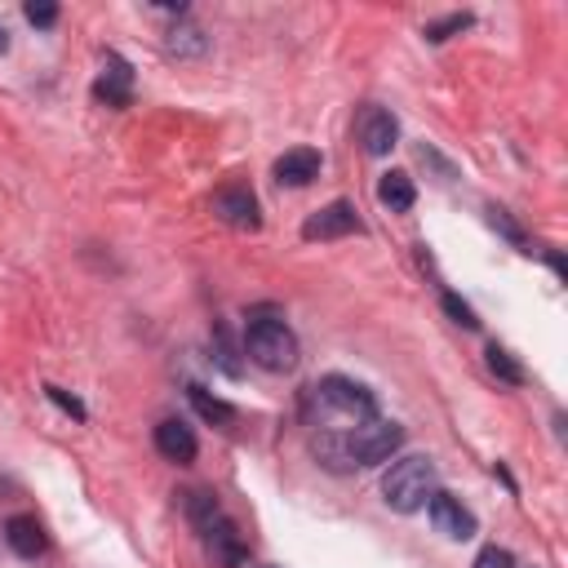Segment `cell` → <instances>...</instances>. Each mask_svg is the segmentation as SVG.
<instances>
[{"mask_svg": "<svg viewBox=\"0 0 568 568\" xmlns=\"http://www.w3.org/2000/svg\"><path fill=\"white\" fill-rule=\"evenodd\" d=\"M186 395H191V404H195V413H200L204 422H213V426H231V422H235V408H231L226 399L209 395L200 382H191V386H186Z\"/></svg>", "mask_w": 568, "mask_h": 568, "instance_id": "cell-15", "label": "cell"}, {"mask_svg": "<svg viewBox=\"0 0 568 568\" xmlns=\"http://www.w3.org/2000/svg\"><path fill=\"white\" fill-rule=\"evenodd\" d=\"M213 364H217L226 377H240V373H244L240 351H235V342H231V328H226V324H217V328H213Z\"/></svg>", "mask_w": 568, "mask_h": 568, "instance_id": "cell-18", "label": "cell"}, {"mask_svg": "<svg viewBox=\"0 0 568 568\" xmlns=\"http://www.w3.org/2000/svg\"><path fill=\"white\" fill-rule=\"evenodd\" d=\"M444 311L453 315V324H462V328H479V320H475V311L457 297V293H444Z\"/></svg>", "mask_w": 568, "mask_h": 568, "instance_id": "cell-21", "label": "cell"}, {"mask_svg": "<svg viewBox=\"0 0 568 568\" xmlns=\"http://www.w3.org/2000/svg\"><path fill=\"white\" fill-rule=\"evenodd\" d=\"M93 98L106 102V106H115V111L133 102V67H129L120 53H106V58H102V75H98V84H93Z\"/></svg>", "mask_w": 568, "mask_h": 568, "instance_id": "cell-8", "label": "cell"}, {"mask_svg": "<svg viewBox=\"0 0 568 568\" xmlns=\"http://www.w3.org/2000/svg\"><path fill=\"white\" fill-rule=\"evenodd\" d=\"M320 178V151L315 146H293L275 160V182L280 186H306Z\"/></svg>", "mask_w": 568, "mask_h": 568, "instance_id": "cell-12", "label": "cell"}, {"mask_svg": "<svg viewBox=\"0 0 568 568\" xmlns=\"http://www.w3.org/2000/svg\"><path fill=\"white\" fill-rule=\"evenodd\" d=\"M355 133H359V146L368 155H390V146L399 138V120L386 106H364L359 120H355Z\"/></svg>", "mask_w": 568, "mask_h": 568, "instance_id": "cell-6", "label": "cell"}, {"mask_svg": "<svg viewBox=\"0 0 568 568\" xmlns=\"http://www.w3.org/2000/svg\"><path fill=\"white\" fill-rule=\"evenodd\" d=\"M377 200H382L390 213H408V209L417 204V186H413V178H408L404 169H390V173H382V182H377Z\"/></svg>", "mask_w": 568, "mask_h": 568, "instance_id": "cell-14", "label": "cell"}, {"mask_svg": "<svg viewBox=\"0 0 568 568\" xmlns=\"http://www.w3.org/2000/svg\"><path fill=\"white\" fill-rule=\"evenodd\" d=\"M488 222H493V226H497V231H506V235H510V240H515V244H519V240H524V235H519V226H515V222H510V217H506V213H501V209H488Z\"/></svg>", "mask_w": 568, "mask_h": 568, "instance_id": "cell-25", "label": "cell"}, {"mask_svg": "<svg viewBox=\"0 0 568 568\" xmlns=\"http://www.w3.org/2000/svg\"><path fill=\"white\" fill-rule=\"evenodd\" d=\"M213 213L226 222V226H235V231H257V200H253V191L248 186H222L217 195H213Z\"/></svg>", "mask_w": 568, "mask_h": 568, "instance_id": "cell-9", "label": "cell"}, {"mask_svg": "<svg viewBox=\"0 0 568 568\" xmlns=\"http://www.w3.org/2000/svg\"><path fill=\"white\" fill-rule=\"evenodd\" d=\"M484 355H488V368H493L501 382H510V386H524V364H519V359H515L506 346H497V342H493Z\"/></svg>", "mask_w": 568, "mask_h": 568, "instance_id": "cell-19", "label": "cell"}, {"mask_svg": "<svg viewBox=\"0 0 568 568\" xmlns=\"http://www.w3.org/2000/svg\"><path fill=\"white\" fill-rule=\"evenodd\" d=\"M404 444V426L399 422H364L351 435H320L315 439V457L328 470H351V466H377L390 462V453Z\"/></svg>", "mask_w": 568, "mask_h": 568, "instance_id": "cell-1", "label": "cell"}, {"mask_svg": "<svg viewBox=\"0 0 568 568\" xmlns=\"http://www.w3.org/2000/svg\"><path fill=\"white\" fill-rule=\"evenodd\" d=\"M426 515H430L435 532H444V537H453V541L475 537V515H470L453 493H444V488H435V493L426 497Z\"/></svg>", "mask_w": 568, "mask_h": 568, "instance_id": "cell-5", "label": "cell"}, {"mask_svg": "<svg viewBox=\"0 0 568 568\" xmlns=\"http://www.w3.org/2000/svg\"><path fill=\"white\" fill-rule=\"evenodd\" d=\"M244 355H248L257 368H266V373H288V368L297 364V337H293V328H288L284 320L257 315V320H248V328H244Z\"/></svg>", "mask_w": 568, "mask_h": 568, "instance_id": "cell-3", "label": "cell"}, {"mask_svg": "<svg viewBox=\"0 0 568 568\" xmlns=\"http://www.w3.org/2000/svg\"><path fill=\"white\" fill-rule=\"evenodd\" d=\"M315 399H320L328 413L346 417L351 426H364V422L377 417V399H373V390L359 386V382H351V377H342V373H328V377L315 386Z\"/></svg>", "mask_w": 568, "mask_h": 568, "instance_id": "cell-4", "label": "cell"}, {"mask_svg": "<svg viewBox=\"0 0 568 568\" xmlns=\"http://www.w3.org/2000/svg\"><path fill=\"white\" fill-rule=\"evenodd\" d=\"M200 537H204V550H209V559L217 568H240L244 564V541H240V532H235V524L226 515H217Z\"/></svg>", "mask_w": 568, "mask_h": 568, "instance_id": "cell-10", "label": "cell"}, {"mask_svg": "<svg viewBox=\"0 0 568 568\" xmlns=\"http://www.w3.org/2000/svg\"><path fill=\"white\" fill-rule=\"evenodd\" d=\"M475 18L470 13H448V18H439V22H426V40L430 44H444L448 36H457V31H466Z\"/></svg>", "mask_w": 568, "mask_h": 568, "instance_id": "cell-20", "label": "cell"}, {"mask_svg": "<svg viewBox=\"0 0 568 568\" xmlns=\"http://www.w3.org/2000/svg\"><path fill=\"white\" fill-rule=\"evenodd\" d=\"M355 231H359V217L346 200H333V204H324L320 213H311L302 222V240H342V235H355Z\"/></svg>", "mask_w": 568, "mask_h": 568, "instance_id": "cell-7", "label": "cell"}, {"mask_svg": "<svg viewBox=\"0 0 568 568\" xmlns=\"http://www.w3.org/2000/svg\"><path fill=\"white\" fill-rule=\"evenodd\" d=\"M182 506H186V519L195 524V532H204L217 515H222V506H217V497L213 493H204V488H195V493H182Z\"/></svg>", "mask_w": 568, "mask_h": 568, "instance_id": "cell-17", "label": "cell"}, {"mask_svg": "<svg viewBox=\"0 0 568 568\" xmlns=\"http://www.w3.org/2000/svg\"><path fill=\"white\" fill-rule=\"evenodd\" d=\"M44 395H49V399H53V404H58V408H62V413H71V417H75V422H84V417H89V413H84V404H80V399H75V395H67V390H62V386H44Z\"/></svg>", "mask_w": 568, "mask_h": 568, "instance_id": "cell-22", "label": "cell"}, {"mask_svg": "<svg viewBox=\"0 0 568 568\" xmlns=\"http://www.w3.org/2000/svg\"><path fill=\"white\" fill-rule=\"evenodd\" d=\"M470 568H515V559H510V550H501V546H484Z\"/></svg>", "mask_w": 568, "mask_h": 568, "instance_id": "cell-23", "label": "cell"}, {"mask_svg": "<svg viewBox=\"0 0 568 568\" xmlns=\"http://www.w3.org/2000/svg\"><path fill=\"white\" fill-rule=\"evenodd\" d=\"M155 453H160L164 462H178V466L195 462V453H200L195 430H191L186 422H178V417H164V422L155 426Z\"/></svg>", "mask_w": 568, "mask_h": 568, "instance_id": "cell-11", "label": "cell"}, {"mask_svg": "<svg viewBox=\"0 0 568 568\" xmlns=\"http://www.w3.org/2000/svg\"><path fill=\"white\" fill-rule=\"evenodd\" d=\"M4 541H9V550L22 555V559H40L44 546H49V537H44V528H40L36 515H13V519L4 524Z\"/></svg>", "mask_w": 568, "mask_h": 568, "instance_id": "cell-13", "label": "cell"}, {"mask_svg": "<svg viewBox=\"0 0 568 568\" xmlns=\"http://www.w3.org/2000/svg\"><path fill=\"white\" fill-rule=\"evenodd\" d=\"M9 49V31H4V22H0V53Z\"/></svg>", "mask_w": 568, "mask_h": 568, "instance_id": "cell-26", "label": "cell"}, {"mask_svg": "<svg viewBox=\"0 0 568 568\" xmlns=\"http://www.w3.org/2000/svg\"><path fill=\"white\" fill-rule=\"evenodd\" d=\"M27 22H31V27H53V22H58V4L31 0V4H27Z\"/></svg>", "mask_w": 568, "mask_h": 568, "instance_id": "cell-24", "label": "cell"}, {"mask_svg": "<svg viewBox=\"0 0 568 568\" xmlns=\"http://www.w3.org/2000/svg\"><path fill=\"white\" fill-rule=\"evenodd\" d=\"M435 488H439V484H435V462H430V457H399V462H390V470L382 475V497H386V506L399 510V515L422 510Z\"/></svg>", "mask_w": 568, "mask_h": 568, "instance_id": "cell-2", "label": "cell"}, {"mask_svg": "<svg viewBox=\"0 0 568 568\" xmlns=\"http://www.w3.org/2000/svg\"><path fill=\"white\" fill-rule=\"evenodd\" d=\"M266 568H275V564H266Z\"/></svg>", "mask_w": 568, "mask_h": 568, "instance_id": "cell-27", "label": "cell"}, {"mask_svg": "<svg viewBox=\"0 0 568 568\" xmlns=\"http://www.w3.org/2000/svg\"><path fill=\"white\" fill-rule=\"evenodd\" d=\"M164 44H169V53H178V58H204V53H209V36H204L200 27H191V22L173 27Z\"/></svg>", "mask_w": 568, "mask_h": 568, "instance_id": "cell-16", "label": "cell"}]
</instances>
